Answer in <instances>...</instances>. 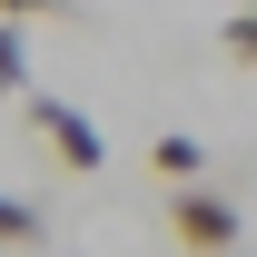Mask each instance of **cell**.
<instances>
[{"label": "cell", "instance_id": "obj_1", "mask_svg": "<svg viewBox=\"0 0 257 257\" xmlns=\"http://www.w3.org/2000/svg\"><path fill=\"white\" fill-rule=\"evenodd\" d=\"M168 237H178L188 257H227V247H237V198H218L208 178L168 188Z\"/></svg>", "mask_w": 257, "mask_h": 257}, {"label": "cell", "instance_id": "obj_2", "mask_svg": "<svg viewBox=\"0 0 257 257\" xmlns=\"http://www.w3.org/2000/svg\"><path fill=\"white\" fill-rule=\"evenodd\" d=\"M30 119H40V139L60 149V168H79V178L109 159V149H99V119H89V109H69V99H40Z\"/></svg>", "mask_w": 257, "mask_h": 257}, {"label": "cell", "instance_id": "obj_3", "mask_svg": "<svg viewBox=\"0 0 257 257\" xmlns=\"http://www.w3.org/2000/svg\"><path fill=\"white\" fill-rule=\"evenodd\" d=\"M149 168H159L168 188H188V178H208V149L198 139H149Z\"/></svg>", "mask_w": 257, "mask_h": 257}, {"label": "cell", "instance_id": "obj_4", "mask_svg": "<svg viewBox=\"0 0 257 257\" xmlns=\"http://www.w3.org/2000/svg\"><path fill=\"white\" fill-rule=\"evenodd\" d=\"M30 79V50H20V20H0V99Z\"/></svg>", "mask_w": 257, "mask_h": 257}, {"label": "cell", "instance_id": "obj_5", "mask_svg": "<svg viewBox=\"0 0 257 257\" xmlns=\"http://www.w3.org/2000/svg\"><path fill=\"white\" fill-rule=\"evenodd\" d=\"M20 237H40V208H30V198H10V188H0V247H20Z\"/></svg>", "mask_w": 257, "mask_h": 257}, {"label": "cell", "instance_id": "obj_6", "mask_svg": "<svg viewBox=\"0 0 257 257\" xmlns=\"http://www.w3.org/2000/svg\"><path fill=\"white\" fill-rule=\"evenodd\" d=\"M227 50H237V60H257V10H237V20H227Z\"/></svg>", "mask_w": 257, "mask_h": 257}, {"label": "cell", "instance_id": "obj_7", "mask_svg": "<svg viewBox=\"0 0 257 257\" xmlns=\"http://www.w3.org/2000/svg\"><path fill=\"white\" fill-rule=\"evenodd\" d=\"M40 10H60V0H0V20H40Z\"/></svg>", "mask_w": 257, "mask_h": 257}]
</instances>
